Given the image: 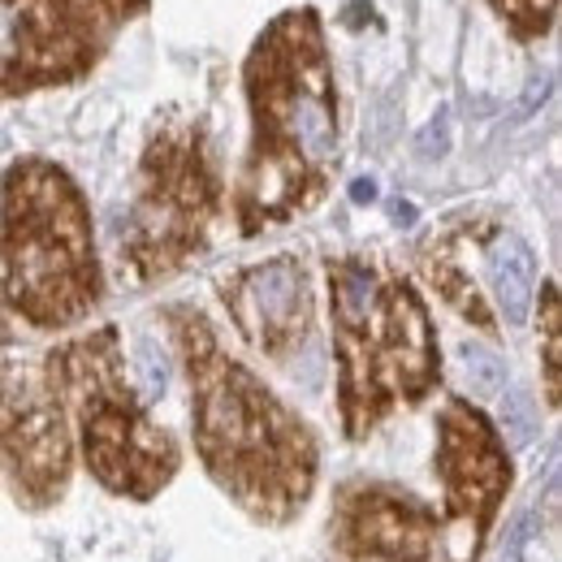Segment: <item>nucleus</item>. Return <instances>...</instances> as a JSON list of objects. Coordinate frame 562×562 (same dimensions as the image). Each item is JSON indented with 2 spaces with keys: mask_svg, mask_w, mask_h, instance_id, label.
I'll list each match as a JSON object with an SVG mask.
<instances>
[{
  "mask_svg": "<svg viewBox=\"0 0 562 562\" xmlns=\"http://www.w3.org/2000/svg\"><path fill=\"white\" fill-rule=\"evenodd\" d=\"M243 82L251 143L234 191V216L251 238L316 209L338 169V87L321 13L312 4L278 13L256 35Z\"/></svg>",
  "mask_w": 562,
  "mask_h": 562,
  "instance_id": "nucleus-1",
  "label": "nucleus"
},
{
  "mask_svg": "<svg viewBox=\"0 0 562 562\" xmlns=\"http://www.w3.org/2000/svg\"><path fill=\"white\" fill-rule=\"evenodd\" d=\"M169 334L191 381L195 450L209 476L265 524H290L316 485V437L278 394L225 355L200 307H169Z\"/></svg>",
  "mask_w": 562,
  "mask_h": 562,
  "instance_id": "nucleus-2",
  "label": "nucleus"
},
{
  "mask_svg": "<svg viewBox=\"0 0 562 562\" xmlns=\"http://www.w3.org/2000/svg\"><path fill=\"white\" fill-rule=\"evenodd\" d=\"M338 407L351 441H363L398 407H416L441 381V351L416 285L390 265L342 256L329 265Z\"/></svg>",
  "mask_w": 562,
  "mask_h": 562,
  "instance_id": "nucleus-3",
  "label": "nucleus"
},
{
  "mask_svg": "<svg viewBox=\"0 0 562 562\" xmlns=\"http://www.w3.org/2000/svg\"><path fill=\"white\" fill-rule=\"evenodd\" d=\"M104 299L91 209L70 173L22 156L0 182V307L31 329H66Z\"/></svg>",
  "mask_w": 562,
  "mask_h": 562,
  "instance_id": "nucleus-4",
  "label": "nucleus"
},
{
  "mask_svg": "<svg viewBox=\"0 0 562 562\" xmlns=\"http://www.w3.org/2000/svg\"><path fill=\"white\" fill-rule=\"evenodd\" d=\"M44 376L82 441V459L104 490L147 502L182 463L173 437L151 424L147 403L126 376L122 334L100 325L44 359Z\"/></svg>",
  "mask_w": 562,
  "mask_h": 562,
  "instance_id": "nucleus-5",
  "label": "nucleus"
},
{
  "mask_svg": "<svg viewBox=\"0 0 562 562\" xmlns=\"http://www.w3.org/2000/svg\"><path fill=\"white\" fill-rule=\"evenodd\" d=\"M221 204V165L204 122L169 113L165 122H156L143 147L139 195L122 234V265L135 281L182 273L209 247Z\"/></svg>",
  "mask_w": 562,
  "mask_h": 562,
  "instance_id": "nucleus-6",
  "label": "nucleus"
},
{
  "mask_svg": "<svg viewBox=\"0 0 562 562\" xmlns=\"http://www.w3.org/2000/svg\"><path fill=\"white\" fill-rule=\"evenodd\" d=\"M143 9L147 0H0V95L87 78Z\"/></svg>",
  "mask_w": 562,
  "mask_h": 562,
  "instance_id": "nucleus-7",
  "label": "nucleus"
},
{
  "mask_svg": "<svg viewBox=\"0 0 562 562\" xmlns=\"http://www.w3.org/2000/svg\"><path fill=\"white\" fill-rule=\"evenodd\" d=\"M74 468V437L44 363H0V476L31 510L53 506Z\"/></svg>",
  "mask_w": 562,
  "mask_h": 562,
  "instance_id": "nucleus-8",
  "label": "nucleus"
},
{
  "mask_svg": "<svg viewBox=\"0 0 562 562\" xmlns=\"http://www.w3.org/2000/svg\"><path fill=\"white\" fill-rule=\"evenodd\" d=\"M437 476L446 490L441 528L459 532L454 562H472L510 490V454L490 416L468 398H450L437 416Z\"/></svg>",
  "mask_w": 562,
  "mask_h": 562,
  "instance_id": "nucleus-9",
  "label": "nucleus"
},
{
  "mask_svg": "<svg viewBox=\"0 0 562 562\" xmlns=\"http://www.w3.org/2000/svg\"><path fill=\"white\" fill-rule=\"evenodd\" d=\"M329 532L347 562H432L441 519L398 485L351 481L338 490Z\"/></svg>",
  "mask_w": 562,
  "mask_h": 562,
  "instance_id": "nucleus-10",
  "label": "nucleus"
},
{
  "mask_svg": "<svg viewBox=\"0 0 562 562\" xmlns=\"http://www.w3.org/2000/svg\"><path fill=\"white\" fill-rule=\"evenodd\" d=\"M221 299L238 334L278 363H294L299 351L312 342V325H316L312 281L294 256H278L234 273L221 285Z\"/></svg>",
  "mask_w": 562,
  "mask_h": 562,
  "instance_id": "nucleus-11",
  "label": "nucleus"
},
{
  "mask_svg": "<svg viewBox=\"0 0 562 562\" xmlns=\"http://www.w3.org/2000/svg\"><path fill=\"white\" fill-rule=\"evenodd\" d=\"M485 273H490L493 303L502 312L506 325H524L528 312H532V294H537V256L532 247L510 234V229H497L493 243L485 247Z\"/></svg>",
  "mask_w": 562,
  "mask_h": 562,
  "instance_id": "nucleus-12",
  "label": "nucleus"
},
{
  "mask_svg": "<svg viewBox=\"0 0 562 562\" xmlns=\"http://www.w3.org/2000/svg\"><path fill=\"white\" fill-rule=\"evenodd\" d=\"M420 269L428 285L476 329L493 334L497 329V316L485 303V290L476 285V278L463 269V256H459V234H437L428 247H420Z\"/></svg>",
  "mask_w": 562,
  "mask_h": 562,
  "instance_id": "nucleus-13",
  "label": "nucleus"
},
{
  "mask_svg": "<svg viewBox=\"0 0 562 562\" xmlns=\"http://www.w3.org/2000/svg\"><path fill=\"white\" fill-rule=\"evenodd\" d=\"M493 13L502 18V26L519 40V44H532V40H546L554 31V13H559V0H490Z\"/></svg>",
  "mask_w": 562,
  "mask_h": 562,
  "instance_id": "nucleus-14",
  "label": "nucleus"
},
{
  "mask_svg": "<svg viewBox=\"0 0 562 562\" xmlns=\"http://www.w3.org/2000/svg\"><path fill=\"white\" fill-rule=\"evenodd\" d=\"M459 368H463V381L476 398H497L506 390V363L497 359V351H490L485 342H472L463 338L459 342Z\"/></svg>",
  "mask_w": 562,
  "mask_h": 562,
  "instance_id": "nucleus-15",
  "label": "nucleus"
},
{
  "mask_svg": "<svg viewBox=\"0 0 562 562\" xmlns=\"http://www.w3.org/2000/svg\"><path fill=\"white\" fill-rule=\"evenodd\" d=\"M559 290L546 285L541 294V342H546V398L550 407H559V363H562V342H559Z\"/></svg>",
  "mask_w": 562,
  "mask_h": 562,
  "instance_id": "nucleus-16",
  "label": "nucleus"
},
{
  "mask_svg": "<svg viewBox=\"0 0 562 562\" xmlns=\"http://www.w3.org/2000/svg\"><path fill=\"white\" fill-rule=\"evenodd\" d=\"M502 424H506V437L510 441H532L537 437V403L524 394V390H502Z\"/></svg>",
  "mask_w": 562,
  "mask_h": 562,
  "instance_id": "nucleus-17",
  "label": "nucleus"
},
{
  "mask_svg": "<svg viewBox=\"0 0 562 562\" xmlns=\"http://www.w3.org/2000/svg\"><path fill=\"white\" fill-rule=\"evenodd\" d=\"M135 368H139V390H143L139 398L143 403H156L165 394V385H169V368H165V355H160V347L151 338L135 342Z\"/></svg>",
  "mask_w": 562,
  "mask_h": 562,
  "instance_id": "nucleus-18",
  "label": "nucleus"
},
{
  "mask_svg": "<svg viewBox=\"0 0 562 562\" xmlns=\"http://www.w3.org/2000/svg\"><path fill=\"white\" fill-rule=\"evenodd\" d=\"M446 143H450V135H446V113H437V122H428V131L420 135V151L424 156H441Z\"/></svg>",
  "mask_w": 562,
  "mask_h": 562,
  "instance_id": "nucleus-19",
  "label": "nucleus"
},
{
  "mask_svg": "<svg viewBox=\"0 0 562 562\" xmlns=\"http://www.w3.org/2000/svg\"><path fill=\"white\" fill-rule=\"evenodd\" d=\"M351 195H355V204H372V200H376V182H372V178H359Z\"/></svg>",
  "mask_w": 562,
  "mask_h": 562,
  "instance_id": "nucleus-20",
  "label": "nucleus"
},
{
  "mask_svg": "<svg viewBox=\"0 0 562 562\" xmlns=\"http://www.w3.org/2000/svg\"><path fill=\"white\" fill-rule=\"evenodd\" d=\"M394 216H398V221H403V225H407V221H412V216H416V212H412V204H394Z\"/></svg>",
  "mask_w": 562,
  "mask_h": 562,
  "instance_id": "nucleus-21",
  "label": "nucleus"
}]
</instances>
